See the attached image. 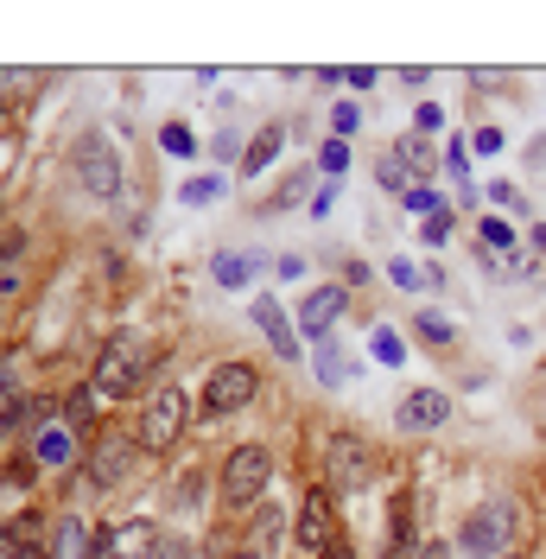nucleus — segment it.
<instances>
[{
	"mask_svg": "<svg viewBox=\"0 0 546 559\" xmlns=\"http://www.w3.org/2000/svg\"><path fill=\"white\" fill-rule=\"evenodd\" d=\"M191 401H198V394H185L178 382L153 388V394L140 401V426H134L140 452H171V445L185 439V426H191Z\"/></svg>",
	"mask_w": 546,
	"mask_h": 559,
	"instance_id": "f257e3e1",
	"label": "nucleus"
},
{
	"mask_svg": "<svg viewBox=\"0 0 546 559\" xmlns=\"http://www.w3.org/2000/svg\"><path fill=\"white\" fill-rule=\"evenodd\" d=\"M273 484V452L268 445H236V452L223 457V471H216V489H223V502L229 509H254L261 502V489Z\"/></svg>",
	"mask_w": 546,
	"mask_h": 559,
	"instance_id": "f03ea898",
	"label": "nucleus"
},
{
	"mask_svg": "<svg viewBox=\"0 0 546 559\" xmlns=\"http://www.w3.org/2000/svg\"><path fill=\"white\" fill-rule=\"evenodd\" d=\"M70 173L83 185V198H121V153H115V140L103 128H90V134L76 140V153H70Z\"/></svg>",
	"mask_w": 546,
	"mask_h": 559,
	"instance_id": "7ed1b4c3",
	"label": "nucleus"
},
{
	"mask_svg": "<svg viewBox=\"0 0 546 559\" xmlns=\"http://www.w3.org/2000/svg\"><path fill=\"white\" fill-rule=\"evenodd\" d=\"M146 376V349L134 337H108L96 349V369H90V388H96V401H128Z\"/></svg>",
	"mask_w": 546,
	"mask_h": 559,
	"instance_id": "20e7f679",
	"label": "nucleus"
},
{
	"mask_svg": "<svg viewBox=\"0 0 546 559\" xmlns=\"http://www.w3.org/2000/svg\"><path fill=\"white\" fill-rule=\"evenodd\" d=\"M509 540H514V502H483V509L464 515L451 547L471 559H509Z\"/></svg>",
	"mask_w": 546,
	"mask_h": 559,
	"instance_id": "39448f33",
	"label": "nucleus"
},
{
	"mask_svg": "<svg viewBox=\"0 0 546 559\" xmlns=\"http://www.w3.org/2000/svg\"><path fill=\"white\" fill-rule=\"evenodd\" d=\"M204 414H241V407H254L261 401V369L254 362H216L204 376Z\"/></svg>",
	"mask_w": 546,
	"mask_h": 559,
	"instance_id": "423d86ee",
	"label": "nucleus"
},
{
	"mask_svg": "<svg viewBox=\"0 0 546 559\" xmlns=\"http://www.w3.org/2000/svg\"><path fill=\"white\" fill-rule=\"evenodd\" d=\"M324 471H331L337 496H356V489H369V484H376V452H369V439H356V432H331Z\"/></svg>",
	"mask_w": 546,
	"mask_h": 559,
	"instance_id": "0eeeda50",
	"label": "nucleus"
},
{
	"mask_svg": "<svg viewBox=\"0 0 546 559\" xmlns=\"http://www.w3.org/2000/svg\"><path fill=\"white\" fill-rule=\"evenodd\" d=\"M293 540H299L306 554H331V547H337V502H331V489H311L306 502H299Z\"/></svg>",
	"mask_w": 546,
	"mask_h": 559,
	"instance_id": "6e6552de",
	"label": "nucleus"
},
{
	"mask_svg": "<svg viewBox=\"0 0 546 559\" xmlns=\"http://www.w3.org/2000/svg\"><path fill=\"white\" fill-rule=\"evenodd\" d=\"M134 452H140V439H128V432L96 439V445H90V477H96L103 489H121L128 484V471H134Z\"/></svg>",
	"mask_w": 546,
	"mask_h": 559,
	"instance_id": "1a4fd4ad",
	"label": "nucleus"
},
{
	"mask_svg": "<svg viewBox=\"0 0 546 559\" xmlns=\"http://www.w3.org/2000/svg\"><path fill=\"white\" fill-rule=\"evenodd\" d=\"M343 306H349V293H343V286H311V293H306V306H299V337L324 344V337L337 331Z\"/></svg>",
	"mask_w": 546,
	"mask_h": 559,
	"instance_id": "9d476101",
	"label": "nucleus"
},
{
	"mask_svg": "<svg viewBox=\"0 0 546 559\" xmlns=\"http://www.w3.org/2000/svg\"><path fill=\"white\" fill-rule=\"evenodd\" d=\"M444 419H451V394L444 388H413L407 401L394 407V426L401 432H439Z\"/></svg>",
	"mask_w": 546,
	"mask_h": 559,
	"instance_id": "9b49d317",
	"label": "nucleus"
},
{
	"mask_svg": "<svg viewBox=\"0 0 546 559\" xmlns=\"http://www.w3.org/2000/svg\"><path fill=\"white\" fill-rule=\"evenodd\" d=\"M159 547H166V540H159V527L153 522H115L103 534L108 559H159Z\"/></svg>",
	"mask_w": 546,
	"mask_h": 559,
	"instance_id": "f8f14e48",
	"label": "nucleus"
},
{
	"mask_svg": "<svg viewBox=\"0 0 546 559\" xmlns=\"http://www.w3.org/2000/svg\"><path fill=\"white\" fill-rule=\"evenodd\" d=\"M45 515L38 509H20L13 522H0V559H26V554H45Z\"/></svg>",
	"mask_w": 546,
	"mask_h": 559,
	"instance_id": "ddd939ff",
	"label": "nucleus"
},
{
	"mask_svg": "<svg viewBox=\"0 0 546 559\" xmlns=\"http://www.w3.org/2000/svg\"><path fill=\"white\" fill-rule=\"evenodd\" d=\"M254 324H261V337H268L273 349H280V356H286V362H299V356H306V337H299V324H286V312H280V299H254Z\"/></svg>",
	"mask_w": 546,
	"mask_h": 559,
	"instance_id": "4468645a",
	"label": "nucleus"
},
{
	"mask_svg": "<svg viewBox=\"0 0 546 559\" xmlns=\"http://www.w3.org/2000/svg\"><path fill=\"white\" fill-rule=\"evenodd\" d=\"M51 559H90L96 554V534L83 527V515H58L51 522V547H45Z\"/></svg>",
	"mask_w": 546,
	"mask_h": 559,
	"instance_id": "2eb2a0df",
	"label": "nucleus"
},
{
	"mask_svg": "<svg viewBox=\"0 0 546 559\" xmlns=\"http://www.w3.org/2000/svg\"><path fill=\"white\" fill-rule=\"evenodd\" d=\"M280 146H286V128H280V121H268V128H261V134L248 140V153H241V166H236V173H241V178L268 173L273 159H280Z\"/></svg>",
	"mask_w": 546,
	"mask_h": 559,
	"instance_id": "dca6fc26",
	"label": "nucleus"
},
{
	"mask_svg": "<svg viewBox=\"0 0 546 559\" xmlns=\"http://www.w3.org/2000/svg\"><path fill=\"white\" fill-rule=\"evenodd\" d=\"M33 457H38V471H64L70 464V426H38Z\"/></svg>",
	"mask_w": 546,
	"mask_h": 559,
	"instance_id": "f3484780",
	"label": "nucleus"
},
{
	"mask_svg": "<svg viewBox=\"0 0 546 559\" xmlns=\"http://www.w3.org/2000/svg\"><path fill=\"white\" fill-rule=\"evenodd\" d=\"M210 274H216V286H254V274H261V254H216L210 261Z\"/></svg>",
	"mask_w": 546,
	"mask_h": 559,
	"instance_id": "a211bd4d",
	"label": "nucleus"
},
{
	"mask_svg": "<svg viewBox=\"0 0 546 559\" xmlns=\"http://www.w3.org/2000/svg\"><path fill=\"white\" fill-rule=\"evenodd\" d=\"M394 509H388V540H419V522H413V509H419V496L401 489V496H388Z\"/></svg>",
	"mask_w": 546,
	"mask_h": 559,
	"instance_id": "6ab92c4d",
	"label": "nucleus"
},
{
	"mask_svg": "<svg viewBox=\"0 0 546 559\" xmlns=\"http://www.w3.org/2000/svg\"><path fill=\"white\" fill-rule=\"evenodd\" d=\"M394 159H401L407 173H432V166H439L432 140H419V134H401V140H394Z\"/></svg>",
	"mask_w": 546,
	"mask_h": 559,
	"instance_id": "aec40b11",
	"label": "nucleus"
},
{
	"mask_svg": "<svg viewBox=\"0 0 546 559\" xmlns=\"http://www.w3.org/2000/svg\"><path fill=\"white\" fill-rule=\"evenodd\" d=\"M96 388H76V394H64V426L70 432H90V419H96Z\"/></svg>",
	"mask_w": 546,
	"mask_h": 559,
	"instance_id": "412c9836",
	"label": "nucleus"
},
{
	"mask_svg": "<svg viewBox=\"0 0 546 559\" xmlns=\"http://www.w3.org/2000/svg\"><path fill=\"white\" fill-rule=\"evenodd\" d=\"M159 146H166L171 159H198V134H191L185 121H166V128H159Z\"/></svg>",
	"mask_w": 546,
	"mask_h": 559,
	"instance_id": "4be33fe9",
	"label": "nucleus"
},
{
	"mask_svg": "<svg viewBox=\"0 0 546 559\" xmlns=\"http://www.w3.org/2000/svg\"><path fill=\"white\" fill-rule=\"evenodd\" d=\"M369 356H376V362H388V369H394V362H407V349H401V331L376 324V331H369Z\"/></svg>",
	"mask_w": 546,
	"mask_h": 559,
	"instance_id": "5701e85b",
	"label": "nucleus"
},
{
	"mask_svg": "<svg viewBox=\"0 0 546 559\" xmlns=\"http://www.w3.org/2000/svg\"><path fill=\"white\" fill-rule=\"evenodd\" d=\"M413 331H419V344H451V337H458V331H451V318H439V312H419L413 318Z\"/></svg>",
	"mask_w": 546,
	"mask_h": 559,
	"instance_id": "b1692460",
	"label": "nucleus"
},
{
	"mask_svg": "<svg viewBox=\"0 0 546 559\" xmlns=\"http://www.w3.org/2000/svg\"><path fill=\"white\" fill-rule=\"evenodd\" d=\"M376 178H381V191H413V185H419V178H413L407 166H401V159H394V153H381Z\"/></svg>",
	"mask_w": 546,
	"mask_h": 559,
	"instance_id": "393cba45",
	"label": "nucleus"
},
{
	"mask_svg": "<svg viewBox=\"0 0 546 559\" xmlns=\"http://www.w3.org/2000/svg\"><path fill=\"white\" fill-rule=\"evenodd\" d=\"M477 242H483V254H496V248H514V229H509V223H496V216H483Z\"/></svg>",
	"mask_w": 546,
	"mask_h": 559,
	"instance_id": "a878e982",
	"label": "nucleus"
},
{
	"mask_svg": "<svg viewBox=\"0 0 546 559\" xmlns=\"http://www.w3.org/2000/svg\"><path fill=\"white\" fill-rule=\"evenodd\" d=\"M20 293H26V267L13 254V261H0V299H20Z\"/></svg>",
	"mask_w": 546,
	"mask_h": 559,
	"instance_id": "bb28decb",
	"label": "nucleus"
},
{
	"mask_svg": "<svg viewBox=\"0 0 546 559\" xmlns=\"http://www.w3.org/2000/svg\"><path fill=\"white\" fill-rule=\"evenodd\" d=\"M318 166H324L331 178H343V173H349V146H343V140H324V153H318Z\"/></svg>",
	"mask_w": 546,
	"mask_h": 559,
	"instance_id": "cd10ccee",
	"label": "nucleus"
},
{
	"mask_svg": "<svg viewBox=\"0 0 546 559\" xmlns=\"http://www.w3.org/2000/svg\"><path fill=\"white\" fill-rule=\"evenodd\" d=\"M318 382H324V388H343V382H349V362L324 349V356H318Z\"/></svg>",
	"mask_w": 546,
	"mask_h": 559,
	"instance_id": "c85d7f7f",
	"label": "nucleus"
},
{
	"mask_svg": "<svg viewBox=\"0 0 546 559\" xmlns=\"http://www.w3.org/2000/svg\"><path fill=\"white\" fill-rule=\"evenodd\" d=\"M26 401H33V394H0V439H7V426L26 419Z\"/></svg>",
	"mask_w": 546,
	"mask_h": 559,
	"instance_id": "c756f323",
	"label": "nucleus"
},
{
	"mask_svg": "<svg viewBox=\"0 0 546 559\" xmlns=\"http://www.w3.org/2000/svg\"><path fill=\"white\" fill-rule=\"evenodd\" d=\"M216 198H223V185H216V178H191V185H185V204H216Z\"/></svg>",
	"mask_w": 546,
	"mask_h": 559,
	"instance_id": "7c9ffc66",
	"label": "nucleus"
},
{
	"mask_svg": "<svg viewBox=\"0 0 546 559\" xmlns=\"http://www.w3.org/2000/svg\"><path fill=\"white\" fill-rule=\"evenodd\" d=\"M439 128H444L439 103H419V108H413V134H419V140H426V134H439Z\"/></svg>",
	"mask_w": 546,
	"mask_h": 559,
	"instance_id": "2f4dec72",
	"label": "nucleus"
},
{
	"mask_svg": "<svg viewBox=\"0 0 546 559\" xmlns=\"http://www.w3.org/2000/svg\"><path fill=\"white\" fill-rule=\"evenodd\" d=\"M20 362H26L20 349H7V356H0V394H20Z\"/></svg>",
	"mask_w": 546,
	"mask_h": 559,
	"instance_id": "473e14b6",
	"label": "nucleus"
},
{
	"mask_svg": "<svg viewBox=\"0 0 546 559\" xmlns=\"http://www.w3.org/2000/svg\"><path fill=\"white\" fill-rule=\"evenodd\" d=\"M356 121H363V115H356V103H337V108H331V140L356 134Z\"/></svg>",
	"mask_w": 546,
	"mask_h": 559,
	"instance_id": "72a5a7b5",
	"label": "nucleus"
},
{
	"mask_svg": "<svg viewBox=\"0 0 546 559\" xmlns=\"http://www.w3.org/2000/svg\"><path fill=\"white\" fill-rule=\"evenodd\" d=\"M299 191H306V173H299V178H286V185H280V191L268 198V210H293V204H299Z\"/></svg>",
	"mask_w": 546,
	"mask_h": 559,
	"instance_id": "f704fd0d",
	"label": "nucleus"
},
{
	"mask_svg": "<svg viewBox=\"0 0 546 559\" xmlns=\"http://www.w3.org/2000/svg\"><path fill=\"white\" fill-rule=\"evenodd\" d=\"M198 489H204V477H198V471H185V477L171 484V496H178V509H191V502H198Z\"/></svg>",
	"mask_w": 546,
	"mask_h": 559,
	"instance_id": "c9c22d12",
	"label": "nucleus"
},
{
	"mask_svg": "<svg viewBox=\"0 0 546 559\" xmlns=\"http://www.w3.org/2000/svg\"><path fill=\"white\" fill-rule=\"evenodd\" d=\"M407 210L432 216V210H439V191H432V185H413V191H407Z\"/></svg>",
	"mask_w": 546,
	"mask_h": 559,
	"instance_id": "e433bc0d",
	"label": "nucleus"
},
{
	"mask_svg": "<svg viewBox=\"0 0 546 559\" xmlns=\"http://www.w3.org/2000/svg\"><path fill=\"white\" fill-rule=\"evenodd\" d=\"M471 146H477L483 159H496V153H502V128H477V134H471Z\"/></svg>",
	"mask_w": 546,
	"mask_h": 559,
	"instance_id": "4c0bfd02",
	"label": "nucleus"
},
{
	"mask_svg": "<svg viewBox=\"0 0 546 559\" xmlns=\"http://www.w3.org/2000/svg\"><path fill=\"white\" fill-rule=\"evenodd\" d=\"M419 236H426V248H444V236H451V216H426V229H419Z\"/></svg>",
	"mask_w": 546,
	"mask_h": 559,
	"instance_id": "58836bf2",
	"label": "nucleus"
},
{
	"mask_svg": "<svg viewBox=\"0 0 546 559\" xmlns=\"http://www.w3.org/2000/svg\"><path fill=\"white\" fill-rule=\"evenodd\" d=\"M388 274H394V286H426V280H419V267H413V261H388Z\"/></svg>",
	"mask_w": 546,
	"mask_h": 559,
	"instance_id": "ea45409f",
	"label": "nucleus"
},
{
	"mask_svg": "<svg viewBox=\"0 0 546 559\" xmlns=\"http://www.w3.org/2000/svg\"><path fill=\"white\" fill-rule=\"evenodd\" d=\"M381 559H419V540H381Z\"/></svg>",
	"mask_w": 546,
	"mask_h": 559,
	"instance_id": "a19ab883",
	"label": "nucleus"
},
{
	"mask_svg": "<svg viewBox=\"0 0 546 559\" xmlns=\"http://www.w3.org/2000/svg\"><path fill=\"white\" fill-rule=\"evenodd\" d=\"M343 83H349V90H376L381 76H376L369 64H356V70H343Z\"/></svg>",
	"mask_w": 546,
	"mask_h": 559,
	"instance_id": "79ce46f5",
	"label": "nucleus"
},
{
	"mask_svg": "<svg viewBox=\"0 0 546 559\" xmlns=\"http://www.w3.org/2000/svg\"><path fill=\"white\" fill-rule=\"evenodd\" d=\"M210 153H216L223 166H241V159H236V134H216V146H210Z\"/></svg>",
	"mask_w": 546,
	"mask_h": 559,
	"instance_id": "37998d69",
	"label": "nucleus"
},
{
	"mask_svg": "<svg viewBox=\"0 0 546 559\" xmlns=\"http://www.w3.org/2000/svg\"><path fill=\"white\" fill-rule=\"evenodd\" d=\"M451 554H458L451 540H419V559H451Z\"/></svg>",
	"mask_w": 546,
	"mask_h": 559,
	"instance_id": "c03bdc74",
	"label": "nucleus"
},
{
	"mask_svg": "<svg viewBox=\"0 0 546 559\" xmlns=\"http://www.w3.org/2000/svg\"><path fill=\"white\" fill-rule=\"evenodd\" d=\"M159 559H191V547H185V540H166V547H159Z\"/></svg>",
	"mask_w": 546,
	"mask_h": 559,
	"instance_id": "a18cd8bd",
	"label": "nucleus"
},
{
	"mask_svg": "<svg viewBox=\"0 0 546 559\" xmlns=\"http://www.w3.org/2000/svg\"><path fill=\"white\" fill-rule=\"evenodd\" d=\"M318 559H356V554H349V547H343V540H337V547H331V554H318Z\"/></svg>",
	"mask_w": 546,
	"mask_h": 559,
	"instance_id": "49530a36",
	"label": "nucleus"
},
{
	"mask_svg": "<svg viewBox=\"0 0 546 559\" xmlns=\"http://www.w3.org/2000/svg\"><path fill=\"white\" fill-rule=\"evenodd\" d=\"M534 248H541V254H546V223H541V229H534Z\"/></svg>",
	"mask_w": 546,
	"mask_h": 559,
	"instance_id": "de8ad7c7",
	"label": "nucleus"
},
{
	"mask_svg": "<svg viewBox=\"0 0 546 559\" xmlns=\"http://www.w3.org/2000/svg\"><path fill=\"white\" fill-rule=\"evenodd\" d=\"M509 559H521V554H509Z\"/></svg>",
	"mask_w": 546,
	"mask_h": 559,
	"instance_id": "09e8293b",
	"label": "nucleus"
}]
</instances>
